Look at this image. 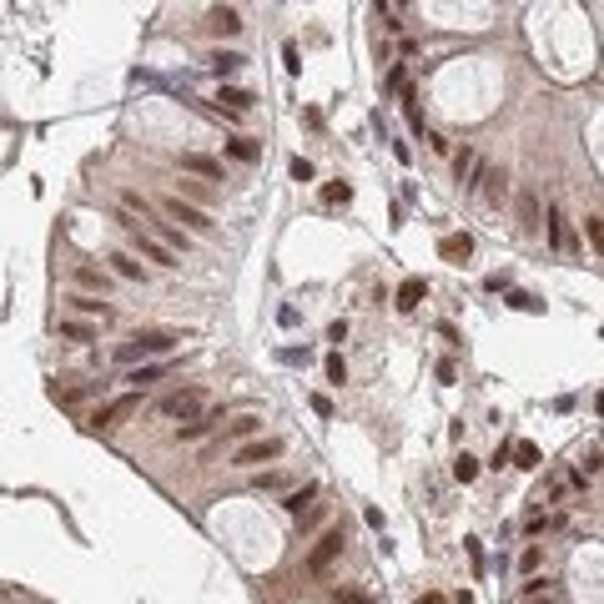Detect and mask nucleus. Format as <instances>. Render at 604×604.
<instances>
[{
	"mask_svg": "<svg viewBox=\"0 0 604 604\" xmlns=\"http://www.w3.org/2000/svg\"><path fill=\"white\" fill-rule=\"evenodd\" d=\"M71 308H76V312H101V317H111V302H101V297H71Z\"/></svg>",
	"mask_w": 604,
	"mask_h": 604,
	"instance_id": "nucleus-28",
	"label": "nucleus"
},
{
	"mask_svg": "<svg viewBox=\"0 0 604 604\" xmlns=\"http://www.w3.org/2000/svg\"><path fill=\"white\" fill-rule=\"evenodd\" d=\"M312 499H317V484H302V488H287V493H283V509L297 519L302 509H312Z\"/></svg>",
	"mask_w": 604,
	"mask_h": 604,
	"instance_id": "nucleus-15",
	"label": "nucleus"
},
{
	"mask_svg": "<svg viewBox=\"0 0 604 604\" xmlns=\"http://www.w3.org/2000/svg\"><path fill=\"white\" fill-rule=\"evenodd\" d=\"M171 368H177V363H146V368H132V378H126V383H132V393H141V388H151V383H157L161 373H171Z\"/></svg>",
	"mask_w": 604,
	"mask_h": 604,
	"instance_id": "nucleus-14",
	"label": "nucleus"
},
{
	"mask_svg": "<svg viewBox=\"0 0 604 604\" xmlns=\"http://www.w3.org/2000/svg\"><path fill=\"white\" fill-rule=\"evenodd\" d=\"M111 262H116V272L126 277V283H146V267L136 262L132 252H111Z\"/></svg>",
	"mask_w": 604,
	"mask_h": 604,
	"instance_id": "nucleus-17",
	"label": "nucleus"
},
{
	"mask_svg": "<svg viewBox=\"0 0 604 604\" xmlns=\"http://www.w3.org/2000/svg\"><path fill=\"white\" fill-rule=\"evenodd\" d=\"M519 569H524V574H534V569H539V549H534V544L519 554Z\"/></svg>",
	"mask_w": 604,
	"mask_h": 604,
	"instance_id": "nucleus-36",
	"label": "nucleus"
},
{
	"mask_svg": "<svg viewBox=\"0 0 604 604\" xmlns=\"http://www.w3.org/2000/svg\"><path fill=\"white\" fill-rule=\"evenodd\" d=\"M549 242L559 252H574V237H569V222H564V212H559V202L549 207Z\"/></svg>",
	"mask_w": 604,
	"mask_h": 604,
	"instance_id": "nucleus-11",
	"label": "nucleus"
},
{
	"mask_svg": "<svg viewBox=\"0 0 604 604\" xmlns=\"http://www.w3.org/2000/svg\"><path fill=\"white\" fill-rule=\"evenodd\" d=\"M257 428H262V418H257V413H242L237 423H227V434H232V438H252Z\"/></svg>",
	"mask_w": 604,
	"mask_h": 604,
	"instance_id": "nucleus-25",
	"label": "nucleus"
},
{
	"mask_svg": "<svg viewBox=\"0 0 604 604\" xmlns=\"http://www.w3.org/2000/svg\"><path fill=\"white\" fill-rule=\"evenodd\" d=\"M292 177L297 182H312V161L308 157H292Z\"/></svg>",
	"mask_w": 604,
	"mask_h": 604,
	"instance_id": "nucleus-35",
	"label": "nucleus"
},
{
	"mask_svg": "<svg viewBox=\"0 0 604 604\" xmlns=\"http://www.w3.org/2000/svg\"><path fill=\"white\" fill-rule=\"evenodd\" d=\"M333 604H373L368 589H333Z\"/></svg>",
	"mask_w": 604,
	"mask_h": 604,
	"instance_id": "nucleus-31",
	"label": "nucleus"
},
{
	"mask_svg": "<svg viewBox=\"0 0 604 604\" xmlns=\"http://www.w3.org/2000/svg\"><path fill=\"white\" fill-rule=\"evenodd\" d=\"M418 604H443V594H423V599H418Z\"/></svg>",
	"mask_w": 604,
	"mask_h": 604,
	"instance_id": "nucleus-41",
	"label": "nucleus"
},
{
	"mask_svg": "<svg viewBox=\"0 0 604 604\" xmlns=\"http://www.w3.org/2000/svg\"><path fill=\"white\" fill-rule=\"evenodd\" d=\"M212 71H217V76L242 71V56H237V51H217V56H212Z\"/></svg>",
	"mask_w": 604,
	"mask_h": 604,
	"instance_id": "nucleus-24",
	"label": "nucleus"
},
{
	"mask_svg": "<svg viewBox=\"0 0 604 604\" xmlns=\"http://www.w3.org/2000/svg\"><path fill=\"white\" fill-rule=\"evenodd\" d=\"M453 479H459V484H473V479H479V459H473V453H459V463H453Z\"/></svg>",
	"mask_w": 604,
	"mask_h": 604,
	"instance_id": "nucleus-22",
	"label": "nucleus"
},
{
	"mask_svg": "<svg viewBox=\"0 0 604 604\" xmlns=\"http://www.w3.org/2000/svg\"><path fill=\"white\" fill-rule=\"evenodd\" d=\"M61 337H71V342H91L96 328H91V322H71V317H66V322H61Z\"/></svg>",
	"mask_w": 604,
	"mask_h": 604,
	"instance_id": "nucleus-23",
	"label": "nucleus"
},
{
	"mask_svg": "<svg viewBox=\"0 0 604 604\" xmlns=\"http://www.w3.org/2000/svg\"><path fill=\"white\" fill-rule=\"evenodd\" d=\"M96 393H101V383H76V388H56V403L76 408V403H86V398H96Z\"/></svg>",
	"mask_w": 604,
	"mask_h": 604,
	"instance_id": "nucleus-16",
	"label": "nucleus"
},
{
	"mask_svg": "<svg viewBox=\"0 0 604 604\" xmlns=\"http://www.w3.org/2000/svg\"><path fill=\"white\" fill-rule=\"evenodd\" d=\"M423 297H428V283H423V277H403V287H398V308H403V312H413Z\"/></svg>",
	"mask_w": 604,
	"mask_h": 604,
	"instance_id": "nucleus-13",
	"label": "nucleus"
},
{
	"mask_svg": "<svg viewBox=\"0 0 604 604\" xmlns=\"http://www.w3.org/2000/svg\"><path fill=\"white\" fill-rule=\"evenodd\" d=\"M121 212H141V222L151 217V207H146V197H141V191H121Z\"/></svg>",
	"mask_w": 604,
	"mask_h": 604,
	"instance_id": "nucleus-30",
	"label": "nucleus"
},
{
	"mask_svg": "<svg viewBox=\"0 0 604 604\" xmlns=\"http://www.w3.org/2000/svg\"><path fill=\"white\" fill-rule=\"evenodd\" d=\"M157 413H161V418H182V423L202 418V413H207V388H177V393H166V398L157 403Z\"/></svg>",
	"mask_w": 604,
	"mask_h": 604,
	"instance_id": "nucleus-2",
	"label": "nucleus"
},
{
	"mask_svg": "<svg viewBox=\"0 0 604 604\" xmlns=\"http://www.w3.org/2000/svg\"><path fill=\"white\" fill-rule=\"evenodd\" d=\"M177 197H191V202H212V186H207V182H191V177H182V182H177Z\"/></svg>",
	"mask_w": 604,
	"mask_h": 604,
	"instance_id": "nucleus-21",
	"label": "nucleus"
},
{
	"mask_svg": "<svg viewBox=\"0 0 604 604\" xmlns=\"http://www.w3.org/2000/svg\"><path fill=\"white\" fill-rule=\"evenodd\" d=\"M554 589V579H544V574H529V585H524V599H534V594H549Z\"/></svg>",
	"mask_w": 604,
	"mask_h": 604,
	"instance_id": "nucleus-34",
	"label": "nucleus"
},
{
	"mask_svg": "<svg viewBox=\"0 0 604 604\" xmlns=\"http://www.w3.org/2000/svg\"><path fill=\"white\" fill-rule=\"evenodd\" d=\"M76 283H81V287H101V292L111 287V283H106V272H101V267H76Z\"/></svg>",
	"mask_w": 604,
	"mask_h": 604,
	"instance_id": "nucleus-26",
	"label": "nucleus"
},
{
	"mask_svg": "<svg viewBox=\"0 0 604 604\" xmlns=\"http://www.w3.org/2000/svg\"><path fill=\"white\" fill-rule=\"evenodd\" d=\"M161 212L171 217V227H177V222H186V227H197V232H217V222H212L202 207H186L182 197H161Z\"/></svg>",
	"mask_w": 604,
	"mask_h": 604,
	"instance_id": "nucleus-4",
	"label": "nucleus"
},
{
	"mask_svg": "<svg viewBox=\"0 0 604 604\" xmlns=\"http://www.w3.org/2000/svg\"><path fill=\"white\" fill-rule=\"evenodd\" d=\"M227 151H232L237 161H257V141H247V136H237V141H232Z\"/></svg>",
	"mask_w": 604,
	"mask_h": 604,
	"instance_id": "nucleus-32",
	"label": "nucleus"
},
{
	"mask_svg": "<svg viewBox=\"0 0 604 604\" xmlns=\"http://www.w3.org/2000/svg\"><path fill=\"white\" fill-rule=\"evenodd\" d=\"M524 604H564V594L549 589V594H534V599H524Z\"/></svg>",
	"mask_w": 604,
	"mask_h": 604,
	"instance_id": "nucleus-40",
	"label": "nucleus"
},
{
	"mask_svg": "<svg viewBox=\"0 0 604 604\" xmlns=\"http://www.w3.org/2000/svg\"><path fill=\"white\" fill-rule=\"evenodd\" d=\"M136 403H141V393H121V398H111L106 408H96V413H91V428H96V434H101V428H116L121 418H132V413H136Z\"/></svg>",
	"mask_w": 604,
	"mask_h": 604,
	"instance_id": "nucleus-5",
	"label": "nucleus"
},
{
	"mask_svg": "<svg viewBox=\"0 0 604 604\" xmlns=\"http://www.w3.org/2000/svg\"><path fill=\"white\" fill-rule=\"evenodd\" d=\"M585 232H589V242L599 247V212H589V217H585Z\"/></svg>",
	"mask_w": 604,
	"mask_h": 604,
	"instance_id": "nucleus-39",
	"label": "nucleus"
},
{
	"mask_svg": "<svg viewBox=\"0 0 604 604\" xmlns=\"http://www.w3.org/2000/svg\"><path fill=\"white\" fill-rule=\"evenodd\" d=\"M328 383H348V363H342V353H328Z\"/></svg>",
	"mask_w": 604,
	"mask_h": 604,
	"instance_id": "nucleus-33",
	"label": "nucleus"
},
{
	"mask_svg": "<svg viewBox=\"0 0 604 604\" xmlns=\"http://www.w3.org/2000/svg\"><path fill=\"white\" fill-rule=\"evenodd\" d=\"M277 453H283V438H252V443L237 448L232 459H237V468H252V463H272Z\"/></svg>",
	"mask_w": 604,
	"mask_h": 604,
	"instance_id": "nucleus-6",
	"label": "nucleus"
},
{
	"mask_svg": "<svg viewBox=\"0 0 604 604\" xmlns=\"http://www.w3.org/2000/svg\"><path fill=\"white\" fill-rule=\"evenodd\" d=\"M509 459H519V468H539V448L534 443H514Z\"/></svg>",
	"mask_w": 604,
	"mask_h": 604,
	"instance_id": "nucleus-27",
	"label": "nucleus"
},
{
	"mask_svg": "<svg viewBox=\"0 0 604 604\" xmlns=\"http://www.w3.org/2000/svg\"><path fill=\"white\" fill-rule=\"evenodd\" d=\"M473 166H479V151H473V146H463L459 157H453V177H459V182L468 186V177H473Z\"/></svg>",
	"mask_w": 604,
	"mask_h": 604,
	"instance_id": "nucleus-19",
	"label": "nucleus"
},
{
	"mask_svg": "<svg viewBox=\"0 0 604 604\" xmlns=\"http://www.w3.org/2000/svg\"><path fill=\"white\" fill-rule=\"evenodd\" d=\"M227 101V116H242V111H252V91H242V86H222V91H217V106Z\"/></svg>",
	"mask_w": 604,
	"mask_h": 604,
	"instance_id": "nucleus-12",
	"label": "nucleus"
},
{
	"mask_svg": "<svg viewBox=\"0 0 604 604\" xmlns=\"http://www.w3.org/2000/svg\"><path fill=\"white\" fill-rule=\"evenodd\" d=\"M207 26L217 31V35H237V31H242V10H237V6H217V10L207 15Z\"/></svg>",
	"mask_w": 604,
	"mask_h": 604,
	"instance_id": "nucleus-10",
	"label": "nucleus"
},
{
	"mask_svg": "<svg viewBox=\"0 0 604 604\" xmlns=\"http://www.w3.org/2000/svg\"><path fill=\"white\" fill-rule=\"evenodd\" d=\"M312 408H317L322 418H333V398H328V393H312Z\"/></svg>",
	"mask_w": 604,
	"mask_h": 604,
	"instance_id": "nucleus-38",
	"label": "nucleus"
},
{
	"mask_svg": "<svg viewBox=\"0 0 604 604\" xmlns=\"http://www.w3.org/2000/svg\"><path fill=\"white\" fill-rule=\"evenodd\" d=\"M182 166L191 171V177H202V182H222V161L217 157H202V151H186Z\"/></svg>",
	"mask_w": 604,
	"mask_h": 604,
	"instance_id": "nucleus-7",
	"label": "nucleus"
},
{
	"mask_svg": "<svg viewBox=\"0 0 604 604\" xmlns=\"http://www.w3.org/2000/svg\"><path fill=\"white\" fill-rule=\"evenodd\" d=\"M519 227H524V232L539 227V197H534V191H524V197H519Z\"/></svg>",
	"mask_w": 604,
	"mask_h": 604,
	"instance_id": "nucleus-20",
	"label": "nucleus"
},
{
	"mask_svg": "<svg viewBox=\"0 0 604 604\" xmlns=\"http://www.w3.org/2000/svg\"><path fill=\"white\" fill-rule=\"evenodd\" d=\"M217 423H222V408H207L202 418H191V423H182V428H177V438H182V443H191V438H207Z\"/></svg>",
	"mask_w": 604,
	"mask_h": 604,
	"instance_id": "nucleus-8",
	"label": "nucleus"
},
{
	"mask_svg": "<svg viewBox=\"0 0 604 604\" xmlns=\"http://www.w3.org/2000/svg\"><path fill=\"white\" fill-rule=\"evenodd\" d=\"M468 252H473V237H468V232H453V237H443V242H438V257H443V262H468Z\"/></svg>",
	"mask_w": 604,
	"mask_h": 604,
	"instance_id": "nucleus-9",
	"label": "nucleus"
},
{
	"mask_svg": "<svg viewBox=\"0 0 604 604\" xmlns=\"http://www.w3.org/2000/svg\"><path fill=\"white\" fill-rule=\"evenodd\" d=\"M342 544H348V534H342V529H328V534H322L317 544L308 549V574L322 579V574H328L337 559H342Z\"/></svg>",
	"mask_w": 604,
	"mask_h": 604,
	"instance_id": "nucleus-3",
	"label": "nucleus"
},
{
	"mask_svg": "<svg viewBox=\"0 0 604 604\" xmlns=\"http://www.w3.org/2000/svg\"><path fill=\"white\" fill-rule=\"evenodd\" d=\"M283 484H287V473H277V468H272V473H262V479H257V488H283Z\"/></svg>",
	"mask_w": 604,
	"mask_h": 604,
	"instance_id": "nucleus-37",
	"label": "nucleus"
},
{
	"mask_svg": "<svg viewBox=\"0 0 604 604\" xmlns=\"http://www.w3.org/2000/svg\"><path fill=\"white\" fill-rule=\"evenodd\" d=\"M157 242H161L166 252H171V247H182V252L191 247V242H186V232H182V227H171V222H157Z\"/></svg>",
	"mask_w": 604,
	"mask_h": 604,
	"instance_id": "nucleus-18",
	"label": "nucleus"
},
{
	"mask_svg": "<svg viewBox=\"0 0 604 604\" xmlns=\"http://www.w3.org/2000/svg\"><path fill=\"white\" fill-rule=\"evenodd\" d=\"M348 197H353V186H348V182H328V186H322V202H328V207L348 202Z\"/></svg>",
	"mask_w": 604,
	"mask_h": 604,
	"instance_id": "nucleus-29",
	"label": "nucleus"
},
{
	"mask_svg": "<svg viewBox=\"0 0 604 604\" xmlns=\"http://www.w3.org/2000/svg\"><path fill=\"white\" fill-rule=\"evenodd\" d=\"M177 342H182V333H136V337H126L111 358L132 368V363H141V358H161V353H171Z\"/></svg>",
	"mask_w": 604,
	"mask_h": 604,
	"instance_id": "nucleus-1",
	"label": "nucleus"
}]
</instances>
